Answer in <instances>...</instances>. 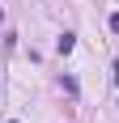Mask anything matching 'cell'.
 <instances>
[{"label": "cell", "mask_w": 119, "mask_h": 123, "mask_svg": "<svg viewBox=\"0 0 119 123\" xmlns=\"http://www.w3.org/2000/svg\"><path fill=\"white\" fill-rule=\"evenodd\" d=\"M0 21H4V9H0Z\"/></svg>", "instance_id": "4"}, {"label": "cell", "mask_w": 119, "mask_h": 123, "mask_svg": "<svg viewBox=\"0 0 119 123\" xmlns=\"http://www.w3.org/2000/svg\"><path fill=\"white\" fill-rule=\"evenodd\" d=\"M13 123H17V119H13Z\"/></svg>", "instance_id": "5"}, {"label": "cell", "mask_w": 119, "mask_h": 123, "mask_svg": "<svg viewBox=\"0 0 119 123\" xmlns=\"http://www.w3.org/2000/svg\"><path fill=\"white\" fill-rule=\"evenodd\" d=\"M111 81H115V85H119V60L111 64Z\"/></svg>", "instance_id": "2"}, {"label": "cell", "mask_w": 119, "mask_h": 123, "mask_svg": "<svg viewBox=\"0 0 119 123\" xmlns=\"http://www.w3.org/2000/svg\"><path fill=\"white\" fill-rule=\"evenodd\" d=\"M111 30H115V34H119V13H111Z\"/></svg>", "instance_id": "3"}, {"label": "cell", "mask_w": 119, "mask_h": 123, "mask_svg": "<svg viewBox=\"0 0 119 123\" xmlns=\"http://www.w3.org/2000/svg\"><path fill=\"white\" fill-rule=\"evenodd\" d=\"M72 47H77V34H60V43H55V51H60V55H68Z\"/></svg>", "instance_id": "1"}]
</instances>
